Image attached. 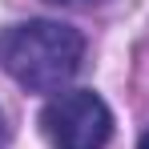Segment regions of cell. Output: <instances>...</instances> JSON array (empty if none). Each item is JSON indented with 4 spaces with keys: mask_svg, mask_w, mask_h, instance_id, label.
Wrapping results in <instances>:
<instances>
[{
    "mask_svg": "<svg viewBox=\"0 0 149 149\" xmlns=\"http://www.w3.org/2000/svg\"><path fill=\"white\" fill-rule=\"evenodd\" d=\"M137 149H149V129H145V137H141V145H137Z\"/></svg>",
    "mask_w": 149,
    "mask_h": 149,
    "instance_id": "cell-5",
    "label": "cell"
},
{
    "mask_svg": "<svg viewBox=\"0 0 149 149\" xmlns=\"http://www.w3.org/2000/svg\"><path fill=\"white\" fill-rule=\"evenodd\" d=\"M52 4H65V8H85V4H101V0H52Z\"/></svg>",
    "mask_w": 149,
    "mask_h": 149,
    "instance_id": "cell-3",
    "label": "cell"
},
{
    "mask_svg": "<svg viewBox=\"0 0 149 149\" xmlns=\"http://www.w3.org/2000/svg\"><path fill=\"white\" fill-rule=\"evenodd\" d=\"M85 61V36L61 20H24L0 32V69L28 93H65Z\"/></svg>",
    "mask_w": 149,
    "mask_h": 149,
    "instance_id": "cell-1",
    "label": "cell"
},
{
    "mask_svg": "<svg viewBox=\"0 0 149 149\" xmlns=\"http://www.w3.org/2000/svg\"><path fill=\"white\" fill-rule=\"evenodd\" d=\"M40 133L52 149H105L113 113L93 89H65L40 109Z\"/></svg>",
    "mask_w": 149,
    "mask_h": 149,
    "instance_id": "cell-2",
    "label": "cell"
},
{
    "mask_svg": "<svg viewBox=\"0 0 149 149\" xmlns=\"http://www.w3.org/2000/svg\"><path fill=\"white\" fill-rule=\"evenodd\" d=\"M8 145V121H4V113H0V149Z\"/></svg>",
    "mask_w": 149,
    "mask_h": 149,
    "instance_id": "cell-4",
    "label": "cell"
}]
</instances>
